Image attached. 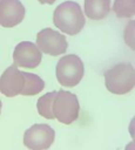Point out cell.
Listing matches in <instances>:
<instances>
[{
	"label": "cell",
	"mask_w": 135,
	"mask_h": 150,
	"mask_svg": "<svg viewBox=\"0 0 135 150\" xmlns=\"http://www.w3.org/2000/svg\"><path fill=\"white\" fill-rule=\"evenodd\" d=\"M53 23L62 33L75 35L82 30L86 23V19L77 2L63 1L54 9Z\"/></svg>",
	"instance_id": "obj_1"
},
{
	"label": "cell",
	"mask_w": 135,
	"mask_h": 150,
	"mask_svg": "<svg viewBox=\"0 0 135 150\" xmlns=\"http://www.w3.org/2000/svg\"><path fill=\"white\" fill-rule=\"evenodd\" d=\"M106 88L115 95H124L135 87V68L130 63H117L104 73Z\"/></svg>",
	"instance_id": "obj_2"
},
{
	"label": "cell",
	"mask_w": 135,
	"mask_h": 150,
	"mask_svg": "<svg viewBox=\"0 0 135 150\" xmlns=\"http://www.w3.org/2000/svg\"><path fill=\"white\" fill-rule=\"evenodd\" d=\"M85 74V67L81 59L75 54L62 56L55 68V75L61 86L75 87L80 83Z\"/></svg>",
	"instance_id": "obj_3"
},
{
	"label": "cell",
	"mask_w": 135,
	"mask_h": 150,
	"mask_svg": "<svg viewBox=\"0 0 135 150\" xmlns=\"http://www.w3.org/2000/svg\"><path fill=\"white\" fill-rule=\"evenodd\" d=\"M79 111L80 104L75 94L63 89L56 91L53 103V114L59 122L63 124L73 123L75 120H77Z\"/></svg>",
	"instance_id": "obj_4"
},
{
	"label": "cell",
	"mask_w": 135,
	"mask_h": 150,
	"mask_svg": "<svg viewBox=\"0 0 135 150\" xmlns=\"http://www.w3.org/2000/svg\"><path fill=\"white\" fill-rule=\"evenodd\" d=\"M55 138V131L48 124H34L25 131L23 144L29 150H46Z\"/></svg>",
	"instance_id": "obj_5"
},
{
	"label": "cell",
	"mask_w": 135,
	"mask_h": 150,
	"mask_svg": "<svg viewBox=\"0 0 135 150\" xmlns=\"http://www.w3.org/2000/svg\"><path fill=\"white\" fill-rule=\"evenodd\" d=\"M35 45L39 47V49L42 53H46L53 56L65 54L68 48L66 36L52 28L41 29L36 35Z\"/></svg>",
	"instance_id": "obj_6"
},
{
	"label": "cell",
	"mask_w": 135,
	"mask_h": 150,
	"mask_svg": "<svg viewBox=\"0 0 135 150\" xmlns=\"http://www.w3.org/2000/svg\"><path fill=\"white\" fill-rule=\"evenodd\" d=\"M42 59V52L31 41H22L18 43L13 52V61L16 67L36 68Z\"/></svg>",
	"instance_id": "obj_7"
},
{
	"label": "cell",
	"mask_w": 135,
	"mask_h": 150,
	"mask_svg": "<svg viewBox=\"0 0 135 150\" xmlns=\"http://www.w3.org/2000/svg\"><path fill=\"white\" fill-rule=\"evenodd\" d=\"M23 86V71L19 70L15 64L9 66L0 76V93L7 97H14L21 94Z\"/></svg>",
	"instance_id": "obj_8"
},
{
	"label": "cell",
	"mask_w": 135,
	"mask_h": 150,
	"mask_svg": "<svg viewBox=\"0 0 135 150\" xmlns=\"http://www.w3.org/2000/svg\"><path fill=\"white\" fill-rule=\"evenodd\" d=\"M25 7L20 0H0V26L11 28L25 18Z\"/></svg>",
	"instance_id": "obj_9"
},
{
	"label": "cell",
	"mask_w": 135,
	"mask_h": 150,
	"mask_svg": "<svg viewBox=\"0 0 135 150\" xmlns=\"http://www.w3.org/2000/svg\"><path fill=\"white\" fill-rule=\"evenodd\" d=\"M85 14L92 20L106 18L110 11V0H85Z\"/></svg>",
	"instance_id": "obj_10"
},
{
	"label": "cell",
	"mask_w": 135,
	"mask_h": 150,
	"mask_svg": "<svg viewBox=\"0 0 135 150\" xmlns=\"http://www.w3.org/2000/svg\"><path fill=\"white\" fill-rule=\"evenodd\" d=\"M23 75H25V86L21 91V95L34 96L40 91H42V89L45 88V82L40 76L26 71H23Z\"/></svg>",
	"instance_id": "obj_11"
},
{
	"label": "cell",
	"mask_w": 135,
	"mask_h": 150,
	"mask_svg": "<svg viewBox=\"0 0 135 150\" xmlns=\"http://www.w3.org/2000/svg\"><path fill=\"white\" fill-rule=\"evenodd\" d=\"M55 95H56V91H50V93H47V94L42 95L38 100L36 109H38V112L42 117L48 118V120L55 118L54 114H53V103H54Z\"/></svg>",
	"instance_id": "obj_12"
},
{
	"label": "cell",
	"mask_w": 135,
	"mask_h": 150,
	"mask_svg": "<svg viewBox=\"0 0 135 150\" xmlns=\"http://www.w3.org/2000/svg\"><path fill=\"white\" fill-rule=\"evenodd\" d=\"M113 11L119 18H131L135 15V0H114Z\"/></svg>",
	"instance_id": "obj_13"
},
{
	"label": "cell",
	"mask_w": 135,
	"mask_h": 150,
	"mask_svg": "<svg viewBox=\"0 0 135 150\" xmlns=\"http://www.w3.org/2000/svg\"><path fill=\"white\" fill-rule=\"evenodd\" d=\"M123 39L126 45L130 49L135 50V20H131L126 25L123 32Z\"/></svg>",
	"instance_id": "obj_14"
},
{
	"label": "cell",
	"mask_w": 135,
	"mask_h": 150,
	"mask_svg": "<svg viewBox=\"0 0 135 150\" xmlns=\"http://www.w3.org/2000/svg\"><path fill=\"white\" fill-rule=\"evenodd\" d=\"M128 131H129V135L131 136V138L135 139V116L131 118V121H130V123H129Z\"/></svg>",
	"instance_id": "obj_15"
},
{
	"label": "cell",
	"mask_w": 135,
	"mask_h": 150,
	"mask_svg": "<svg viewBox=\"0 0 135 150\" xmlns=\"http://www.w3.org/2000/svg\"><path fill=\"white\" fill-rule=\"evenodd\" d=\"M124 150H135V139L131 141L130 143H128V144L126 145V149H124Z\"/></svg>",
	"instance_id": "obj_16"
},
{
	"label": "cell",
	"mask_w": 135,
	"mask_h": 150,
	"mask_svg": "<svg viewBox=\"0 0 135 150\" xmlns=\"http://www.w3.org/2000/svg\"><path fill=\"white\" fill-rule=\"evenodd\" d=\"M40 4H47V5H52L55 2V0H38Z\"/></svg>",
	"instance_id": "obj_17"
},
{
	"label": "cell",
	"mask_w": 135,
	"mask_h": 150,
	"mask_svg": "<svg viewBox=\"0 0 135 150\" xmlns=\"http://www.w3.org/2000/svg\"><path fill=\"white\" fill-rule=\"evenodd\" d=\"M1 108H2V103H1V100H0V114H1Z\"/></svg>",
	"instance_id": "obj_18"
}]
</instances>
